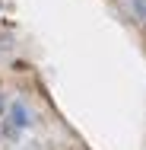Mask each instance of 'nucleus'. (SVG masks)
Instances as JSON below:
<instances>
[{
	"instance_id": "f257e3e1",
	"label": "nucleus",
	"mask_w": 146,
	"mask_h": 150,
	"mask_svg": "<svg viewBox=\"0 0 146 150\" xmlns=\"http://www.w3.org/2000/svg\"><path fill=\"white\" fill-rule=\"evenodd\" d=\"M13 118H16V125H29V121H26V109H22V105H16V109H13Z\"/></svg>"
}]
</instances>
